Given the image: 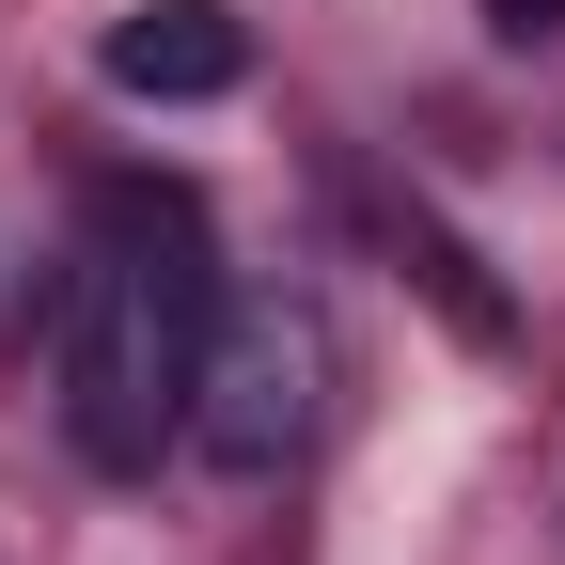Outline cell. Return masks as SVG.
<instances>
[{
    "instance_id": "cell-1",
    "label": "cell",
    "mask_w": 565,
    "mask_h": 565,
    "mask_svg": "<svg viewBox=\"0 0 565 565\" xmlns=\"http://www.w3.org/2000/svg\"><path fill=\"white\" fill-rule=\"evenodd\" d=\"M204 315H221V282H204V236L189 204H110V236L79 267V299H63V440L95 471H158L189 440V377H204Z\"/></svg>"
},
{
    "instance_id": "cell-2",
    "label": "cell",
    "mask_w": 565,
    "mask_h": 565,
    "mask_svg": "<svg viewBox=\"0 0 565 565\" xmlns=\"http://www.w3.org/2000/svg\"><path fill=\"white\" fill-rule=\"evenodd\" d=\"M315 393H330V345L299 299H221L204 315V377H189V456L267 487L282 456L315 440Z\"/></svg>"
},
{
    "instance_id": "cell-3",
    "label": "cell",
    "mask_w": 565,
    "mask_h": 565,
    "mask_svg": "<svg viewBox=\"0 0 565 565\" xmlns=\"http://www.w3.org/2000/svg\"><path fill=\"white\" fill-rule=\"evenodd\" d=\"M95 63H110V95H158V110H189V95H236L252 32L221 17V0H141V17H126Z\"/></svg>"
},
{
    "instance_id": "cell-4",
    "label": "cell",
    "mask_w": 565,
    "mask_h": 565,
    "mask_svg": "<svg viewBox=\"0 0 565 565\" xmlns=\"http://www.w3.org/2000/svg\"><path fill=\"white\" fill-rule=\"evenodd\" d=\"M487 17H503V32H550V17H565V0H487Z\"/></svg>"
}]
</instances>
